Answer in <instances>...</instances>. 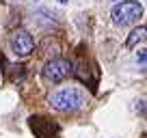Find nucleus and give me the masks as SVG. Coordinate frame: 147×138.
<instances>
[{"instance_id":"20e7f679","label":"nucleus","mask_w":147,"mask_h":138,"mask_svg":"<svg viewBox=\"0 0 147 138\" xmlns=\"http://www.w3.org/2000/svg\"><path fill=\"white\" fill-rule=\"evenodd\" d=\"M9 46H11V50H13L15 56L26 58V56H30L32 48H35V41H32V37L28 35L26 30H15L13 35H11Z\"/></svg>"},{"instance_id":"1a4fd4ad","label":"nucleus","mask_w":147,"mask_h":138,"mask_svg":"<svg viewBox=\"0 0 147 138\" xmlns=\"http://www.w3.org/2000/svg\"><path fill=\"white\" fill-rule=\"evenodd\" d=\"M113 2H115V0H113Z\"/></svg>"},{"instance_id":"6e6552de","label":"nucleus","mask_w":147,"mask_h":138,"mask_svg":"<svg viewBox=\"0 0 147 138\" xmlns=\"http://www.w3.org/2000/svg\"><path fill=\"white\" fill-rule=\"evenodd\" d=\"M59 2H67V0H59Z\"/></svg>"},{"instance_id":"423d86ee","label":"nucleus","mask_w":147,"mask_h":138,"mask_svg":"<svg viewBox=\"0 0 147 138\" xmlns=\"http://www.w3.org/2000/svg\"><path fill=\"white\" fill-rule=\"evenodd\" d=\"M145 26H138L136 30H132L130 32V37H128V41H125V46L128 48H136V43H143L145 41Z\"/></svg>"},{"instance_id":"f257e3e1","label":"nucleus","mask_w":147,"mask_h":138,"mask_svg":"<svg viewBox=\"0 0 147 138\" xmlns=\"http://www.w3.org/2000/svg\"><path fill=\"white\" fill-rule=\"evenodd\" d=\"M84 104V95L78 88H61L50 95V106L59 112H74Z\"/></svg>"},{"instance_id":"0eeeda50","label":"nucleus","mask_w":147,"mask_h":138,"mask_svg":"<svg viewBox=\"0 0 147 138\" xmlns=\"http://www.w3.org/2000/svg\"><path fill=\"white\" fill-rule=\"evenodd\" d=\"M138 60H141V65H145V52H141V54H138Z\"/></svg>"},{"instance_id":"f03ea898","label":"nucleus","mask_w":147,"mask_h":138,"mask_svg":"<svg viewBox=\"0 0 147 138\" xmlns=\"http://www.w3.org/2000/svg\"><path fill=\"white\" fill-rule=\"evenodd\" d=\"M110 15H113V22L117 26H128V24H134L143 15V7L138 5L136 0H123V2L113 7Z\"/></svg>"},{"instance_id":"7ed1b4c3","label":"nucleus","mask_w":147,"mask_h":138,"mask_svg":"<svg viewBox=\"0 0 147 138\" xmlns=\"http://www.w3.org/2000/svg\"><path fill=\"white\" fill-rule=\"evenodd\" d=\"M71 74V65L67 63L65 58H52L46 63V67H43V78L48 80V82H63L67 76Z\"/></svg>"},{"instance_id":"39448f33","label":"nucleus","mask_w":147,"mask_h":138,"mask_svg":"<svg viewBox=\"0 0 147 138\" xmlns=\"http://www.w3.org/2000/svg\"><path fill=\"white\" fill-rule=\"evenodd\" d=\"M30 129L35 132L37 138H54V134L59 132V127L52 125V121L43 119V117H32L30 119Z\"/></svg>"}]
</instances>
